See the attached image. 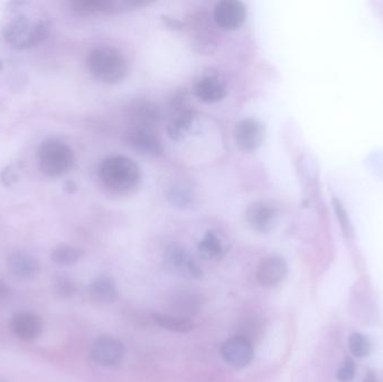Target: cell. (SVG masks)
<instances>
[{"instance_id":"6da1fadb","label":"cell","mask_w":383,"mask_h":382,"mask_svg":"<svg viewBox=\"0 0 383 382\" xmlns=\"http://www.w3.org/2000/svg\"><path fill=\"white\" fill-rule=\"evenodd\" d=\"M99 177L108 191L118 197H128L138 190L142 171L129 157L113 155L101 163Z\"/></svg>"},{"instance_id":"7a4b0ae2","label":"cell","mask_w":383,"mask_h":382,"mask_svg":"<svg viewBox=\"0 0 383 382\" xmlns=\"http://www.w3.org/2000/svg\"><path fill=\"white\" fill-rule=\"evenodd\" d=\"M86 65L95 79L108 84L120 82L128 73L127 61L115 47H95L88 54Z\"/></svg>"},{"instance_id":"3957f363","label":"cell","mask_w":383,"mask_h":382,"mask_svg":"<svg viewBox=\"0 0 383 382\" xmlns=\"http://www.w3.org/2000/svg\"><path fill=\"white\" fill-rule=\"evenodd\" d=\"M39 159L45 175L59 177L71 170L75 158L68 145L59 139H48L39 146Z\"/></svg>"},{"instance_id":"277c9868","label":"cell","mask_w":383,"mask_h":382,"mask_svg":"<svg viewBox=\"0 0 383 382\" xmlns=\"http://www.w3.org/2000/svg\"><path fill=\"white\" fill-rule=\"evenodd\" d=\"M124 140L129 147L144 156L157 157L164 153L162 139L156 128L129 126L124 133Z\"/></svg>"},{"instance_id":"5b68a950","label":"cell","mask_w":383,"mask_h":382,"mask_svg":"<svg viewBox=\"0 0 383 382\" xmlns=\"http://www.w3.org/2000/svg\"><path fill=\"white\" fill-rule=\"evenodd\" d=\"M164 264L168 271L183 273L185 276L198 280L202 277V269L189 251L178 244H173L164 253Z\"/></svg>"},{"instance_id":"8992f818","label":"cell","mask_w":383,"mask_h":382,"mask_svg":"<svg viewBox=\"0 0 383 382\" xmlns=\"http://www.w3.org/2000/svg\"><path fill=\"white\" fill-rule=\"evenodd\" d=\"M220 352L224 361L234 369H245L254 358V344L240 336L224 341Z\"/></svg>"},{"instance_id":"52a82bcc","label":"cell","mask_w":383,"mask_h":382,"mask_svg":"<svg viewBox=\"0 0 383 382\" xmlns=\"http://www.w3.org/2000/svg\"><path fill=\"white\" fill-rule=\"evenodd\" d=\"M265 127L254 118L242 119L234 128V140L240 150L252 153L263 145Z\"/></svg>"},{"instance_id":"ba28073f","label":"cell","mask_w":383,"mask_h":382,"mask_svg":"<svg viewBox=\"0 0 383 382\" xmlns=\"http://www.w3.org/2000/svg\"><path fill=\"white\" fill-rule=\"evenodd\" d=\"M124 345L122 342L112 336H102L97 338L91 347V358L97 365L115 367L124 360Z\"/></svg>"},{"instance_id":"9c48e42d","label":"cell","mask_w":383,"mask_h":382,"mask_svg":"<svg viewBox=\"0 0 383 382\" xmlns=\"http://www.w3.org/2000/svg\"><path fill=\"white\" fill-rule=\"evenodd\" d=\"M214 21L224 30H236L247 18V8L238 0H222L214 7Z\"/></svg>"},{"instance_id":"30bf717a","label":"cell","mask_w":383,"mask_h":382,"mask_svg":"<svg viewBox=\"0 0 383 382\" xmlns=\"http://www.w3.org/2000/svg\"><path fill=\"white\" fill-rule=\"evenodd\" d=\"M287 273L288 265L283 257L268 256L260 260L256 277L263 289H274L285 280Z\"/></svg>"},{"instance_id":"8fae6325","label":"cell","mask_w":383,"mask_h":382,"mask_svg":"<svg viewBox=\"0 0 383 382\" xmlns=\"http://www.w3.org/2000/svg\"><path fill=\"white\" fill-rule=\"evenodd\" d=\"M278 212L272 203L256 201L247 206L245 220L251 229L259 233H268L277 224Z\"/></svg>"},{"instance_id":"7c38bea8","label":"cell","mask_w":383,"mask_h":382,"mask_svg":"<svg viewBox=\"0 0 383 382\" xmlns=\"http://www.w3.org/2000/svg\"><path fill=\"white\" fill-rule=\"evenodd\" d=\"M10 329L18 338L25 341H32L41 336L43 322L34 313H16L10 320Z\"/></svg>"},{"instance_id":"4fadbf2b","label":"cell","mask_w":383,"mask_h":382,"mask_svg":"<svg viewBox=\"0 0 383 382\" xmlns=\"http://www.w3.org/2000/svg\"><path fill=\"white\" fill-rule=\"evenodd\" d=\"M227 86L218 75L200 78L194 84V94L205 103H216L227 96Z\"/></svg>"},{"instance_id":"5bb4252c","label":"cell","mask_w":383,"mask_h":382,"mask_svg":"<svg viewBox=\"0 0 383 382\" xmlns=\"http://www.w3.org/2000/svg\"><path fill=\"white\" fill-rule=\"evenodd\" d=\"M8 267L14 276L26 280L35 278L41 271V266L37 259L21 251L12 253L9 256Z\"/></svg>"},{"instance_id":"9a60e30c","label":"cell","mask_w":383,"mask_h":382,"mask_svg":"<svg viewBox=\"0 0 383 382\" xmlns=\"http://www.w3.org/2000/svg\"><path fill=\"white\" fill-rule=\"evenodd\" d=\"M130 126L151 127L156 128L162 119L160 108L151 102L137 103L130 110Z\"/></svg>"},{"instance_id":"2e32d148","label":"cell","mask_w":383,"mask_h":382,"mask_svg":"<svg viewBox=\"0 0 383 382\" xmlns=\"http://www.w3.org/2000/svg\"><path fill=\"white\" fill-rule=\"evenodd\" d=\"M88 295L97 303L109 304L118 298V289L112 277L99 276L88 286Z\"/></svg>"},{"instance_id":"e0dca14e","label":"cell","mask_w":383,"mask_h":382,"mask_svg":"<svg viewBox=\"0 0 383 382\" xmlns=\"http://www.w3.org/2000/svg\"><path fill=\"white\" fill-rule=\"evenodd\" d=\"M171 307L176 316L189 318L192 315L196 314L200 309V298L193 294L192 291L182 289L171 298Z\"/></svg>"},{"instance_id":"ac0fdd59","label":"cell","mask_w":383,"mask_h":382,"mask_svg":"<svg viewBox=\"0 0 383 382\" xmlns=\"http://www.w3.org/2000/svg\"><path fill=\"white\" fill-rule=\"evenodd\" d=\"M32 27V25L28 17L25 15H18L7 25L3 32V37L8 44L12 45L14 48H17L30 34Z\"/></svg>"},{"instance_id":"d6986e66","label":"cell","mask_w":383,"mask_h":382,"mask_svg":"<svg viewBox=\"0 0 383 382\" xmlns=\"http://www.w3.org/2000/svg\"><path fill=\"white\" fill-rule=\"evenodd\" d=\"M198 253L205 260H220L225 255V248L221 239L214 231L205 233L198 244Z\"/></svg>"},{"instance_id":"ffe728a7","label":"cell","mask_w":383,"mask_h":382,"mask_svg":"<svg viewBox=\"0 0 383 382\" xmlns=\"http://www.w3.org/2000/svg\"><path fill=\"white\" fill-rule=\"evenodd\" d=\"M151 318L153 322L162 329H167L171 332L180 333V334L191 332L195 327L194 323L189 318H180L176 315L156 313L153 314Z\"/></svg>"},{"instance_id":"44dd1931","label":"cell","mask_w":383,"mask_h":382,"mask_svg":"<svg viewBox=\"0 0 383 382\" xmlns=\"http://www.w3.org/2000/svg\"><path fill=\"white\" fill-rule=\"evenodd\" d=\"M193 120H194V113L191 110L182 108L168 124V135L174 140H180L187 133Z\"/></svg>"},{"instance_id":"7402d4cb","label":"cell","mask_w":383,"mask_h":382,"mask_svg":"<svg viewBox=\"0 0 383 382\" xmlns=\"http://www.w3.org/2000/svg\"><path fill=\"white\" fill-rule=\"evenodd\" d=\"M83 255L84 251L80 248L70 244H59L50 253V259L57 265L72 266L80 262Z\"/></svg>"},{"instance_id":"603a6c76","label":"cell","mask_w":383,"mask_h":382,"mask_svg":"<svg viewBox=\"0 0 383 382\" xmlns=\"http://www.w3.org/2000/svg\"><path fill=\"white\" fill-rule=\"evenodd\" d=\"M50 32V21L48 19H39L37 23L32 25L30 34L27 35L26 39L23 41V43L16 50H27V48L37 46V45L41 44V42H44L45 39H48Z\"/></svg>"},{"instance_id":"cb8c5ba5","label":"cell","mask_w":383,"mask_h":382,"mask_svg":"<svg viewBox=\"0 0 383 382\" xmlns=\"http://www.w3.org/2000/svg\"><path fill=\"white\" fill-rule=\"evenodd\" d=\"M263 322L259 318L252 315V316H247L242 320L239 325V333L236 336L247 338V341H250L251 343L254 344V342L263 336Z\"/></svg>"},{"instance_id":"d4e9b609","label":"cell","mask_w":383,"mask_h":382,"mask_svg":"<svg viewBox=\"0 0 383 382\" xmlns=\"http://www.w3.org/2000/svg\"><path fill=\"white\" fill-rule=\"evenodd\" d=\"M348 349L355 358H364L371 352V342L361 333H353L348 338Z\"/></svg>"},{"instance_id":"484cf974","label":"cell","mask_w":383,"mask_h":382,"mask_svg":"<svg viewBox=\"0 0 383 382\" xmlns=\"http://www.w3.org/2000/svg\"><path fill=\"white\" fill-rule=\"evenodd\" d=\"M54 291L62 298H70L77 293V286L71 278L59 277L54 284Z\"/></svg>"},{"instance_id":"4316f807","label":"cell","mask_w":383,"mask_h":382,"mask_svg":"<svg viewBox=\"0 0 383 382\" xmlns=\"http://www.w3.org/2000/svg\"><path fill=\"white\" fill-rule=\"evenodd\" d=\"M354 376H355V365L353 360L346 358L342 367L337 370L336 378L341 382H351Z\"/></svg>"},{"instance_id":"83f0119b","label":"cell","mask_w":383,"mask_h":382,"mask_svg":"<svg viewBox=\"0 0 383 382\" xmlns=\"http://www.w3.org/2000/svg\"><path fill=\"white\" fill-rule=\"evenodd\" d=\"M334 208H335L336 215H337L339 224L342 226L343 231H344L345 235H348V237H351L353 235V230H352L351 224L348 221V217L346 215V212H345L344 208H343L341 202L337 200H334Z\"/></svg>"},{"instance_id":"f1b7e54d","label":"cell","mask_w":383,"mask_h":382,"mask_svg":"<svg viewBox=\"0 0 383 382\" xmlns=\"http://www.w3.org/2000/svg\"><path fill=\"white\" fill-rule=\"evenodd\" d=\"M0 179H1L3 185L9 188V186H12L15 183L18 182L19 176H18V174L16 173L15 170L12 166H8L0 174Z\"/></svg>"},{"instance_id":"f546056e","label":"cell","mask_w":383,"mask_h":382,"mask_svg":"<svg viewBox=\"0 0 383 382\" xmlns=\"http://www.w3.org/2000/svg\"><path fill=\"white\" fill-rule=\"evenodd\" d=\"M12 295V289L3 280H0V302L9 300Z\"/></svg>"},{"instance_id":"4dcf8cb0","label":"cell","mask_w":383,"mask_h":382,"mask_svg":"<svg viewBox=\"0 0 383 382\" xmlns=\"http://www.w3.org/2000/svg\"><path fill=\"white\" fill-rule=\"evenodd\" d=\"M77 184L73 181H68V182L65 183L64 190L68 193H74L77 191Z\"/></svg>"},{"instance_id":"1f68e13d","label":"cell","mask_w":383,"mask_h":382,"mask_svg":"<svg viewBox=\"0 0 383 382\" xmlns=\"http://www.w3.org/2000/svg\"><path fill=\"white\" fill-rule=\"evenodd\" d=\"M363 382H380L377 380V376H375L372 371H368V374L364 376V380Z\"/></svg>"},{"instance_id":"d6a6232c","label":"cell","mask_w":383,"mask_h":382,"mask_svg":"<svg viewBox=\"0 0 383 382\" xmlns=\"http://www.w3.org/2000/svg\"><path fill=\"white\" fill-rule=\"evenodd\" d=\"M3 60L0 59V72H1V71H3Z\"/></svg>"},{"instance_id":"836d02e7","label":"cell","mask_w":383,"mask_h":382,"mask_svg":"<svg viewBox=\"0 0 383 382\" xmlns=\"http://www.w3.org/2000/svg\"><path fill=\"white\" fill-rule=\"evenodd\" d=\"M0 382H7L6 380L0 379Z\"/></svg>"}]
</instances>
